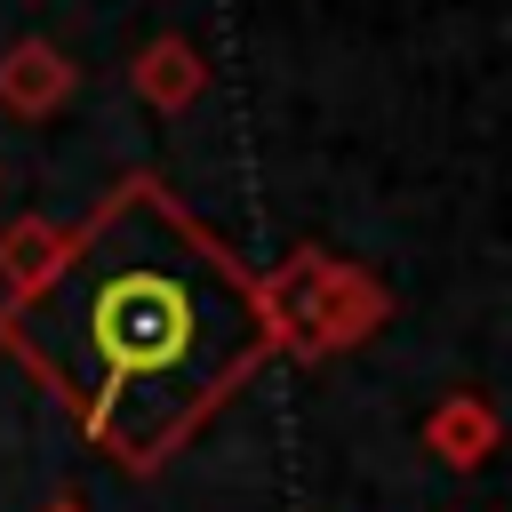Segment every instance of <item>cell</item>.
Returning <instances> with one entry per match:
<instances>
[{
    "label": "cell",
    "instance_id": "1",
    "mask_svg": "<svg viewBox=\"0 0 512 512\" xmlns=\"http://www.w3.org/2000/svg\"><path fill=\"white\" fill-rule=\"evenodd\" d=\"M192 288L168 280V272H112L88 304V344L104 360L112 384L128 376H160L192 352Z\"/></svg>",
    "mask_w": 512,
    "mask_h": 512
},
{
    "label": "cell",
    "instance_id": "2",
    "mask_svg": "<svg viewBox=\"0 0 512 512\" xmlns=\"http://www.w3.org/2000/svg\"><path fill=\"white\" fill-rule=\"evenodd\" d=\"M64 88H72V64H56V48H40V40H24L16 64H0V96L24 112H48Z\"/></svg>",
    "mask_w": 512,
    "mask_h": 512
},
{
    "label": "cell",
    "instance_id": "3",
    "mask_svg": "<svg viewBox=\"0 0 512 512\" xmlns=\"http://www.w3.org/2000/svg\"><path fill=\"white\" fill-rule=\"evenodd\" d=\"M136 80H144V88H152L160 104H184V96L200 88V56H192L184 40H160V48L144 56V72H136Z\"/></svg>",
    "mask_w": 512,
    "mask_h": 512
}]
</instances>
